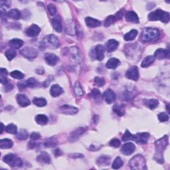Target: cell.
<instances>
[{"instance_id": "1", "label": "cell", "mask_w": 170, "mask_h": 170, "mask_svg": "<svg viewBox=\"0 0 170 170\" xmlns=\"http://www.w3.org/2000/svg\"><path fill=\"white\" fill-rule=\"evenodd\" d=\"M168 145V136H165L155 142V154L154 158L158 163H164V151Z\"/></svg>"}, {"instance_id": "2", "label": "cell", "mask_w": 170, "mask_h": 170, "mask_svg": "<svg viewBox=\"0 0 170 170\" xmlns=\"http://www.w3.org/2000/svg\"><path fill=\"white\" fill-rule=\"evenodd\" d=\"M160 32L158 29L147 28L144 29L141 34V39L143 42H154L159 39Z\"/></svg>"}, {"instance_id": "3", "label": "cell", "mask_w": 170, "mask_h": 170, "mask_svg": "<svg viewBox=\"0 0 170 170\" xmlns=\"http://www.w3.org/2000/svg\"><path fill=\"white\" fill-rule=\"evenodd\" d=\"M129 165L132 169L142 170L147 169L145 158L144 156L140 154L134 156L130 161Z\"/></svg>"}, {"instance_id": "4", "label": "cell", "mask_w": 170, "mask_h": 170, "mask_svg": "<svg viewBox=\"0 0 170 170\" xmlns=\"http://www.w3.org/2000/svg\"><path fill=\"white\" fill-rule=\"evenodd\" d=\"M169 13L162 10H156L151 12L148 15L150 21H161L163 23H167L169 21Z\"/></svg>"}, {"instance_id": "5", "label": "cell", "mask_w": 170, "mask_h": 170, "mask_svg": "<svg viewBox=\"0 0 170 170\" xmlns=\"http://www.w3.org/2000/svg\"><path fill=\"white\" fill-rule=\"evenodd\" d=\"M41 44L44 47H49V49H54L59 48L60 46L59 39L55 35L53 34L49 35L48 36H46Z\"/></svg>"}, {"instance_id": "6", "label": "cell", "mask_w": 170, "mask_h": 170, "mask_svg": "<svg viewBox=\"0 0 170 170\" xmlns=\"http://www.w3.org/2000/svg\"><path fill=\"white\" fill-rule=\"evenodd\" d=\"M3 162H6L11 167H21L23 165L22 160L13 154H9L3 158Z\"/></svg>"}, {"instance_id": "7", "label": "cell", "mask_w": 170, "mask_h": 170, "mask_svg": "<svg viewBox=\"0 0 170 170\" xmlns=\"http://www.w3.org/2000/svg\"><path fill=\"white\" fill-rule=\"evenodd\" d=\"M69 55L71 56V60H72L74 65L76 66H80L82 65V59L80 57V51L77 47H71L69 51Z\"/></svg>"}, {"instance_id": "8", "label": "cell", "mask_w": 170, "mask_h": 170, "mask_svg": "<svg viewBox=\"0 0 170 170\" xmlns=\"http://www.w3.org/2000/svg\"><path fill=\"white\" fill-rule=\"evenodd\" d=\"M21 55L28 59H34L38 55V52L36 49L31 47H26L20 51Z\"/></svg>"}, {"instance_id": "9", "label": "cell", "mask_w": 170, "mask_h": 170, "mask_svg": "<svg viewBox=\"0 0 170 170\" xmlns=\"http://www.w3.org/2000/svg\"><path fill=\"white\" fill-rule=\"evenodd\" d=\"M87 127H80L75 129L74 131L70 133L69 137V140L70 142H74L81 136L83 134L87 131Z\"/></svg>"}, {"instance_id": "10", "label": "cell", "mask_w": 170, "mask_h": 170, "mask_svg": "<svg viewBox=\"0 0 170 170\" xmlns=\"http://www.w3.org/2000/svg\"><path fill=\"white\" fill-rule=\"evenodd\" d=\"M150 134L147 132L144 133H138L135 135H133L132 140L135 141L137 144H146L149 140Z\"/></svg>"}, {"instance_id": "11", "label": "cell", "mask_w": 170, "mask_h": 170, "mask_svg": "<svg viewBox=\"0 0 170 170\" xmlns=\"http://www.w3.org/2000/svg\"><path fill=\"white\" fill-rule=\"evenodd\" d=\"M59 111L61 113L66 115H74L78 113L79 110L77 108H76L73 106L65 104L60 106Z\"/></svg>"}, {"instance_id": "12", "label": "cell", "mask_w": 170, "mask_h": 170, "mask_svg": "<svg viewBox=\"0 0 170 170\" xmlns=\"http://www.w3.org/2000/svg\"><path fill=\"white\" fill-rule=\"evenodd\" d=\"M126 77L128 79L135 80V81L138 80L139 79V71H138V67L134 66L128 69L126 73Z\"/></svg>"}, {"instance_id": "13", "label": "cell", "mask_w": 170, "mask_h": 170, "mask_svg": "<svg viewBox=\"0 0 170 170\" xmlns=\"http://www.w3.org/2000/svg\"><path fill=\"white\" fill-rule=\"evenodd\" d=\"M135 149H136L135 145H134L133 143L128 142V143H126V144H124L122 146L121 148V151L124 155H130L134 153V151H135Z\"/></svg>"}, {"instance_id": "14", "label": "cell", "mask_w": 170, "mask_h": 170, "mask_svg": "<svg viewBox=\"0 0 170 170\" xmlns=\"http://www.w3.org/2000/svg\"><path fill=\"white\" fill-rule=\"evenodd\" d=\"M65 31L67 34L70 35H74L77 33V30H76L75 23L73 20H68L66 22L65 24Z\"/></svg>"}, {"instance_id": "15", "label": "cell", "mask_w": 170, "mask_h": 170, "mask_svg": "<svg viewBox=\"0 0 170 170\" xmlns=\"http://www.w3.org/2000/svg\"><path fill=\"white\" fill-rule=\"evenodd\" d=\"M45 59L47 63L50 66H55L59 61V58L55 54L48 53L45 55Z\"/></svg>"}, {"instance_id": "16", "label": "cell", "mask_w": 170, "mask_h": 170, "mask_svg": "<svg viewBox=\"0 0 170 170\" xmlns=\"http://www.w3.org/2000/svg\"><path fill=\"white\" fill-rule=\"evenodd\" d=\"M40 31H41V29H40L39 26H37V25H32L27 29L26 34L29 37H37L39 34Z\"/></svg>"}, {"instance_id": "17", "label": "cell", "mask_w": 170, "mask_h": 170, "mask_svg": "<svg viewBox=\"0 0 170 170\" xmlns=\"http://www.w3.org/2000/svg\"><path fill=\"white\" fill-rule=\"evenodd\" d=\"M16 100L17 103L21 107L28 106L31 104V101L25 95H21V94L17 95L16 96Z\"/></svg>"}, {"instance_id": "18", "label": "cell", "mask_w": 170, "mask_h": 170, "mask_svg": "<svg viewBox=\"0 0 170 170\" xmlns=\"http://www.w3.org/2000/svg\"><path fill=\"white\" fill-rule=\"evenodd\" d=\"M51 23L56 31L58 33H61L62 30V27L61 23V19L59 15H57L53 17L51 20Z\"/></svg>"}, {"instance_id": "19", "label": "cell", "mask_w": 170, "mask_h": 170, "mask_svg": "<svg viewBox=\"0 0 170 170\" xmlns=\"http://www.w3.org/2000/svg\"><path fill=\"white\" fill-rule=\"evenodd\" d=\"M125 17H126V21L128 22H131V23H139V17L134 11H128L125 15Z\"/></svg>"}, {"instance_id": "20", "label": "cell", "mask_w": 170, "mask_h": 170, "mask_svg": "<svg viewBox=\"0 0 170 170\" xmlns=\"http://www.w3.org/2000/svg\"><path fill=\"white\" fill-rule=\"evenodd\" d=\"M104 98L107 103L112 104L116 100V95L113 91L108 89L104 93Z\"/></svg>"}, {"instance_id": "21", "label": "cell", "mask_w": 170, "mask_h": 170, "mask_svg": "<svg viewBox=\"0 0 170 170\" xmlns=\"http://www.w3.org/2000/svg\"><path fill=\"white\" fill-rule=\"evenodd\" d=\"M105 48L102 45H98L95 47V55L97 60L102 61L104 58Z\"/></svg>"}, {"instance_id": "22", "label": "cell", "mask_w": 170, "mask_h": 170, "mask_svg": "<svg viewBox=\"0 0 170 170\" xmlns=\"http://www.w3.org/2000/svg\"><path fill=\"white\" fill-rule=\"evenodd\" d=\"M37 162L41 164H50L51 163V157L47 152L42 151L37 157Z\"/></svg>"}, {"instance_id": "23", "label": "cell", "mask_w": 170, "mask_h": 170, "mask_svg": "<svg viewBox=\"0 0 170 170\" xmlns=\"http://www.w3.org/2000/svg\"><path fill=\"white\" fill-rule=\"evenodd\" d=\"M85 23H86L88 28H97V27L100 26L102 24L101 21H100L99 20L92 18V17H87V18L85 19Z\"/></svg>"}, {"instance_id": "24", "label": "cell", "mask_w": 170, "mask_h": 170, "mask_svg": "<svg viewBox=\"0 0 170 170\" xmlns=\"http://www.w3.org/2000/svg\"><path fill=\"white\" fill-rule=\"evenodd\" d=\"M169 53V52L167 49H158L155 51L154 57L158 59H164L168 57Z\"/></svg>"}, {"instance_id": "25", "label": "cell", "mask_w": 170, "mask_h": 170, "mask_svg": "<svg viewBox=\"0 0 170 170\" xmlns=\"http://www.w3.org/2000/svg\"><path fill=\"white\" fill-rule=\"evenodd\" d=\"M64 92L63 89H62L59 84H53L51 88L50 93L52 96L57 97Z\"/></svg>"}, {"instance_id": "26", "label": "cell", "mask_w": 170, "mask_h": 170, "mask_svg": "<svg viewBox=\"0 0 170 170\" xmlns=\"http://www.w3.org/2000/svg\"><path fill=\"white\" fill-rule=\"evenodd\" d=\"M144 104L151 110L155 109L158 107L159 104V102L158 100L151 98V99H145L144 100Z\"/></svg>"}, {"instance_id": "27", "label": "cell", "mask_w": 170, "mask_h": 170, "mask_svg": "<svg viewBox=\"0 0 170 170\" xmlns=\"http://www.w3.org/2000/svg\"><path fill=\"white\" fill-rule=\"evenodd\" d=\"M110 162V158L108 155H102L100 156L96 160V164L99 166H105L108 165Z\"/></svg>"}, {"instance_id": "28", "label": "cell", "mask_w": 170, "mask_h": 170, "mask_svg": "<svg viewBox=\"0 0 170 170\" xmlns=\"http://www.w3.org/2000/svg\"><path fill=\"white\" fill-rule=\"evenodd\" d=\"M120 65V62L118 59H116V58H111V59H110L108 61V62H106V68L110 69H115L117 68Z\"/></svg>"}, {"instance_id": "29", "label": "cell", "mask_w": 170, "mask_h": 170, "mask_svg": "<svg viewBox=\"0 0 170 170\" xmlns=\"http://www.w3.org/2000/svg\"><path fill=\"white\" fill-rule=\"evenodd\" d=\"M10 46L14 49H19L23 45V41L19 39H13L9 42Z\"/></svg>"}, {"instance_id": "30", "label": "cell", "mask_w": 170, "mask_h": 170, "mask_svg": "<svg viewBox=\"0 0 170 170\" xmlns=\"http://www.w3.org/2000/svg\"><path fill=\"white\" fill-rule=\"evenodd\" d=\"M118 42L114 39H110L107 43L106 49L108 52H113L115 51L118 47Z\"/></svg>"}, {"instance_id": "31", "label": "cell", "mask_w": 170, "mask_h": 170, "mask_svg": "<svg viewBox=\"0 0 170 170\" xmlns=\"http://www.w3.org/2000/svg\"><path fill=\"white\" fill-rule=\"evenodd\" d=\"M13 146V142L11 140L7 139H3L0 140V148L1 149H9L12 147Z\"/></svg>"}, {"instance_id": "32", "label": "cell", "mask_w": 170, "mask_h": 170, "mask_svg": "<svg viewBox=\"0 0 170 170\" xmlns=\"http://www.w3.org/2000/svg\"><path fill=\"white\" fill-rule=\"evenodd\" d=\"M113 111L119 116H122L125 114V106L122 104H115L113 106Z\"/></svg>"}, {"instance_id": "33", "label": "cell", "mask_w": 170, "mask_h": 170, "mask_svg": "<svg viewBox=\"0 0 170 170\" xmlns=\"http://www.w3.org/2000/svg\"><path fill=\"white\" fill-rule=\"evenodd\" d=\"M8 16L11 17V18L15 19V20H18L21 18V12L17 10V9H13V10H11L10 11L7 13Z\"/></svg>"}, {"instance_id": "34", "label": "cell", "mask_w": 170, "mask_h": 170, "mask_svg": "<svg viewBox=\"0 0 170 170\" xmlns=\"http://www.w3.org/2000/svg\"><path fill=\"white\" fill-rule=\"evenodd\" d=\"M155 60V57L154 56H147L145 59L142 61L141 66L142 68H146V67L151 65V64L153 63Z\"/></svg>"}, {"instance_id": "35", "label": "cell", "mask_w": 170, "mask_h": 170, "mask_svg": "<svg viewBox=\"0 0 170 170\" xmlns=\"http://www.w3.org/2000/svg\"><path fill=\"white\" fill-rule=\"evenodd\" d=\"M35 121L39 125H45L47 124L49 119L45 114H39L35 117Z\"/></svg>"}, {"instance_id": "36", "label": "cell", "mask_w": 170, "mask_h": 170, "mask_svg": "<svg viewBox=\"0 0 170 170\" xmlns=\"http://www.w3.org/2000/svg\"><path fill=\"white\" fill-rule=\"evenodd\" d=\"M138 35V31L136 29H132L131 30L130 32L126 33L124 35V39L125 41H132L134 39L136 38Z\"/></svg>"}, {"instance_id": "37", "label": "cell", "mask_w": 170, "mask_h": 170, "mask_svg": "<svg viewBox=\"0 0 170 170\" xmlns=\"http://www.w3.org/2000/svg\"><path fill=\"white\" fill-rule=\"evenodd\" d=\"M0 74H1V77H0V81L3 85H6L8 83V79L7 78V75L8 74L7 71L6 69L2 68L0 70Z\"/></svg>"}, {"instance_id": "38", "label": "cell", "mask_w": 170, "mask_h": 170, "mask_svg": "<svg viewBox=\"0 0 170 170\" xmlns=\"http://www.w3.org/2000/svg\"><path fill=\"white\" fill-rule=\"evenodd\" d=\"M33 102L38 107H43L47 104V100L43 98H35Z\"/></svg>"}, {"instance_id": "39", "label": "cell", "mask_w": 170, "mask_h": 170, "mask_svg": "<svg viewBox=\"0 0 170 170\" xmlns=\"http://www.w3.org/2000/svg\"><path fill=\"white\" fill-rule=\"evenodd\" d=\"M123 164H124V162L122 159V158L120 157H117L114 159L112 167H113V168L114 169H117L121 168L123 165Z\"/></svg>"}, {"instance_id": "40", "label": "cell", "mask_w": 170, "mask_h": 170, "mask_svg": "<svg viewBox=\"0 0 170 170\" xmlns=\"http://www.w3.org/2000/svg\"><path fill=\"white\" fill-rule=\"evenodd\" d=\"M5 131L7 133L15 134L17 132V128L15 124H8L7 126L5 127Z\"/></svg>"}, {"instance_id": "41", "label": "cell", "mask_w": 170, "mask_h": 170, "mask_svg": "<svg viewBox=\"0 0 170 170\" xmlns=\"http://www.w3.org/2000/svg\"><path fill=\"white\" fill-rule=\"evenodd\" d=\"M45 146L47 147H53L57 146V141L55 138H48L47 141L45 142Z\"/></svg>"}, {"instance_id": "42", "label": "cell", "mask_w": 170, "mask_h": 170, "mask_svg": "<svg viewBox=\"0 0 170 170\" xmlns=\"http://www.w3.org/2000/svg\"><path fill=\"white\" fill-rule=\"evenodd\" d=\"M116 20H118V19H117V18H116V17L115 15H110L105 19L104 26L106 27V28H107V27H109L112 24L115 23V21Z\"/></svg>"}, {"instance_id": "43", "label": "cell", "mask_w": 170, "mask_h": 170, "mask_svg": "<svg viewBox=\"0 0 170 170\" xmlns=\"http://www.w3.org/2000/svg\"><path fill=\"white\" fill-rule=\"evenodd\" d=\"M5 55L6 56L7 59L9 61H11L13 59H14V58L15 57L16 52L14 49H8L7 51H6V52L5 53Z\"/></svg>"}, {"instance_id": "44", "label": "cell", "mask_w": 170, "mask_h": 170, "mask_svg": "<svg viewBox=\"0 0 170 170\" xmlns=\"http://www.w3.org/2000/svg\"><path fill=\"white\" fill-rule=\"evenodd\" d=\"M28 136H29L28 132H27L25 130H21L17 134V138L20 140H25L26 139H28Z\"/></svg>"}, {"instance_id": "45", "label": "cell", "mask_w": 170, "mask_h": 170, "mask_svg": "<svg viewBox=\"0 0 170 170\" xmlns=\"http://www.w3.org/2000/svg\"><path fill=\"white\" fill-rule=\"evenodd\" d=\"M74 92L76 95L79 96H81L83 95L84 92L83 91V89L80 87V85L79 82H77L74 84Z\"/></svg>"}, {"instance_id": "46", "label": "cell", "mask_w": 170, "mask_h": 170, "mask_svg": "<svg viewBox=\"0 0 170 170\" xmlns=\"http://www.w3.org/2000/svg\"><path fill=\"white\" fill-rule=\"evenodd\" d=\"M10 75H11V77L16 79L21 80V79H23L24 78L23 73H22L21 72H20V71H19V70L13 71V72H11L10 73Z\"/></svg>"}, {"instance_id": "47", "label": "cell", "mask_w": 170, "mask_h": 170, "mask_svg": "<svg viewBox=\"0 0 170 170\" xmlns=\"http://www.w3.org/2000/svg\"><path fill=\"white\" fill-rule=\"evenodd\" d=\"M27 85H28V87H31V88H34L37 87L38 85V82L37 80L34 79V78H29L28 80L26 81Z\"/></svg>"}, {"instance_id": "48", "label": "cell", "mask_w": 170, "mask_h": 170, "mask_svg": "<svg viewBox=\"0 0 170 170\" xmlns=\"http://www.w3.org/2000/svg\"><path fill=\"white\" fill-rule=\"evenodd\" d=\"M95 84L96 85V86L99 87H103L104 85V84H105L104 79L102 78V77H96L95 78Z\"/></svg>"}, {"instance_id": "49", "label": "cell", "mask_w": 170, "mask_h": 170, "mask_svg": "<svg viewBox=\"0 0 170 170\" xmlns=\"http://www.w3.org/2000/svg\"><path fill=\"white\" fill-rule=\"evenodd\" d=\"M132 137H133L132 134L127 130H126V132H125L124 136H122V140L124 142H126L128 140H132Z\"/></svg>"}, {"instance_id": "50", "label": "cell", "mask_w": 170, "mask_h": 170, "mask_svg": "<svg viewBox=\"0 0 170 170\" xmlns=\"http://www.w3.org/2000/svg\"><path fill=\"white\" fill-rule=\"evenodd\" d=\"M48 10H49V13H50V14L51 15H55L56 14V13H57V8L56 7L53 5V4L52 3H50V4H49L48 5Z\"/></svg>"}, {"instance_id": "51", "label": "cell", "mask_w": 170, "mask_h": 170, "mask_svg": "<svg viewBox=\"0 0 170 170\" xmlns=\"http://www.w3.org/2000/svg\"><path fill=\"white\" fill-rule=\"evenodd\" d=\"M158 120L160 122H166L169 120V116L164 113H162L158 114Z\"/></svg>"}, {"instance_id": "52", "label": "cell", "mask_w": 170, "mask_h": 170, "mask_svg": "<svg viewBox=\"0 0 170 170\" xmlns=\"http://www.w3.org/2000/svg\"><path fill=\"white\" fill-rule=\"evenodd\" d=\"M91 96H92V97L95 98V100H96V99H98V98H100L101 94H100V92L99 91V90L95 88V89H93L91 92Z\"/></svg>"}, {"instance_id": "53", "label": "cell", "mask_w": 170, "mask_h": 170, "mask_svg": "<svg viewBox=\"0 0 170 170\" xmlns=\"http://www.w3.org/2000/svg\"><path fill=\"white\" fill-rule=\"evenodd\" d=\"M110 146L114 147H118L120 146V141L117 138L112 139L110 142Z\"/></svg>"}, {"instance_id": "54", "label": "cell", "mask_w": 170, "mask_h": 170, "mask_svg": "<svg viewBox=\"0 0 170 170\" xmlns=\"http://www.w3.org/2000/svg\"><path fill=\"white\" fill-rule=\"evenodd\" d=\"M40 138H41V135L37 132H33L31 134V139L32 140H38Z\"/></svg>"}, {"instance_id": "55", "label": "cell", "mask_w": 170, "mask_h": 170, "mask_svg": "<svg viewBox=\"0 0 170 170\" xmlns=\"http://www.w3.org/2000/svg\"><path fill=\"white\" fill-rule=\"evenodd\" d=\"M5 91L6 92H8V91H11L12 89L13 88V85L12 84H6V86H5Z\"/></svg>"}, {"instance_id": "56", "label": "cell", "mask_w": 170, "mask_h": 170, "mask_svg": "<svg viewBox=\"0 0 170 170\" xmlns=\"http://www.w3.org/2000/svg\"><path fill=\"white\" fill-rule=\"evenodd\" d=\"M27 87H28V85H27L26 82L25 83H18V87H19V89L25 88Z\"/></svg>"}, {"instance_id": "57", "label": "cell", "mask_w": 170, "mask_h": 170, "mask_svg": "<svg viewBox=\"0 0 170 170\" xmlns=\"http://www.w3.org/2000/svg\"><path fill=\"white\" fill-rule=\"evenodd\" d=\"M37 146L36 143L33 142H29V147L30 149H33L34 147Z\"/></svg>"}, {"instance_id": "58", "label": "cell", "mask_w": 170, "mask_h": 170, "mask_svg": "<svg viewBox=\"0 0 170 170\" xmlns=\"http://www.w3.org/2000/svg\"><path fill=\"white\" fill-rule=\"evenodd\" d=\"M61 151L59 149H57L55 151V154L56 156H59V155H61Z\"/></svg>"}, {"instance_id": "59", "label": "cell", "mask_w": 170, "mask_h": 170, "mask_svg": "<svg viewBox=\"0 0 170 170\" xmlns=\"http://www.w3.org/2000/svg\"><path fill=\"white\" fill-rule=\"evenodd\" d=\"M1 125H2V133L3 132V129H4V128H5V127H4V125L3 124V123H1Z\"/></svg>"}]
</instances>
